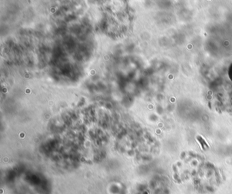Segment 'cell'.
<instances>
[{
	"label": "cell",
	"mask_w": 232,
	"mask_h": 194,
	"mask_svg": "<svg viewBox=\"0 0 232 194\" xmlns=\"http://www.w3.org/2000/svg\"><path fill=\"white\" fill-rule=\"evenodd\" d=\"M144 194H148L147 193H146H146H144Z\"/></svg>",
	"instance_id": "7a4b0ae2"
},
{
	"label": "cell",
	"mask_w": 232,
	"mask_h": 194,
	"mask_svg": "<svg viewBox=\"0 0 232 194\" xmlns=\"http://www.w3.org/2000/svg\"><path fill=\"white\" fill-rule=\"evenodd\" d=\"M197 140H198V142L201 144V146H202V147L203 148V149L206 150V149H209V147H208V144L206 143V142L205 141V140L202 137H200V136H197Z\"/></svg>",
	"instance_id": "6da1fadb"
}]
</instances>
